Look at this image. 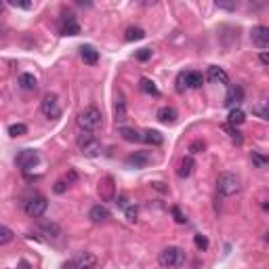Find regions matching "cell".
<instances>
[{
    "label": "cell",
    "mask_w": 269,
    "mask_h": 269,
    "mask_svg": "<svg viewBox=\"0 0 269 269\" xmlns=\"http://www.w3.org/2000/svg\"><path fill=\"white\" fill-rule=\"evenodd\" d=\"M53 189H55V194H63V191L67 189V183H66V181H57Z\"/></svg>",
    "instance_id": "cell-40"
},
{
    "label": "cell",
    "mask_w": 269,
    "mask_h": 269,
    "mask_svg": "<svg viewBox=\"0 0 269 269\" xmlns=\"http://www.w3.org/2000/svg\"><path fill=\"white\" fill-rule=\"evenodd\" d=\"M194 244H196L198 251H206V248H208V238H206V235H202V234H196L194 235Z\"/></svg>",
    "instance_id": "cell-33"
},
{
    "label": "cell",
    "mask_w": 269,
    "mask_h": 269,
    "mask_svg": "<svg viewBox=\"0 0 269 269\" xmlns=\"http://www.w3.org/2000/svg\"><path fill=\"white\" fill-rule=\"evenodd\" d=\"M217 191L221 196H235L240 191V179L234 175V172H221L219 179H217Z\"/></svg>",
    "instance_id": "cell-3"
},
{
    "label": "cell",
    "mask_w": 269,
    "mask_h": 269,
    "mask_svg": "<svg viewBox=\"0 0 269 269\" xmlns=\"http://www.w3.org/2000/svg\"><path fill=\"white\" fill-rule=\"evenodd\" d=\"M78 147H80V151L84 153L86 158H97L101 153V143L93 137V133L82 131V134L78 137Z\"/></svg>",
    "instance_id": "cell-4"
},
{
    "label": "cell",
    "mask_w": 269,
    "mask_h": 269,
    "mask_svg": "<svg viewBox=\"0 0 269 269\" xmlns=\"http://www.w3.org/2000/svg\"><path fill=\"white\" fill-rule=\"evenodd\" d=\"M246 120V116H244V112L240 110V107H234L232 112H229V116H227V124L229 126H240L242 122Z\"/></svg>",
    "instance_id": "cell-22"
},
{
    "label": "cell",
    "mask_w": 269,
    "mask_h": 269,
    "mask_svg": "<svg viewBox=\"0 0 269 269\" xmlns=\"http://www.w3.org/2000/svg\"><path fill=\"white\" fill-rule=\"evenodd\" d=\"M19 86H21L23 91H36L38 80L34 78V74H21L19 76Z\"/></svg>",
    "instance_id": "cell-20"
},
{
    "label": "cell",
    "mask_w": 269,
    "mask_h": 269,
    "mask_svg": "<svg viewBox=\"0 0 269 269\" xmlns=\"http://www.w3.org/2000/svg\"><path fill=\"white\" fill-rule=\"evenodd\" d=\"M185 251L183 248H179V246H168V248H164L162 252L158 254V263L166 267V269H170V267H181L185 265Z\"/></svg>",
    "instance_id": "cell-2"
},
{
    "label": "cell",
    "mask_w": 269,
    "mask_h": 269,
    "mask_svg": "<svg viewBox=\"0 0 269 269\" xmlns=\"http://www.w3.org/2000/svg\"><path fill=\"white\" fill-rule=\"evenodd\" d=\"M204 82V76L200 72H185V84L187 88H200Z\"/></svg>",
    "instance_id": "cell-21"
},
{
    "label": "cell",
    "mask_w": 269,
    "mask_h": 269,
    "mask_svg": "<svg viewBox=\"0 0 269 269\" xmlns=\"http://www.w3.org/2000/svg\"><path fill=\"white\" fill-rule=\"evenodd\" d=\"M80 57H82V61H84L86 66H95V63L99 61V53L93 47H88V44L80 49Z\"/></svg>",
    "instance_id": "cell-19"
},
{
    "label": "cell",
    "mask_w": 269,
    "mask_h": 269,
    "mask_svg": "<svg viewBox=\"0 0 269 269\" xmlns=\"http://www.w3.org/2000/svg\"><path fill=\"white\" fill-rule=\"evenodd\" d=\"M261 63H263V66H267V55H265V53L261 55Z\"/></svg>",
    "instance_id": "cell-43"
},
{
    "label": "cell",
    "mask_w": 269,
    "mask_h": 269,
    "mask_svg": "<svg viewBox=\"0 0 269 269\" xmlns=\"http://www.w3.org/2000/svg\"><path fill=\"white\" fill-rule=\"evenodd\" d=\"M25 133H28V126H25V124H11L9 126V134H11V137H23Z\"/></svg>",
    "instance_id": "cell-32"
},
{
    "label": "cell",
    "mask_w": 269,
    "mask_h": 269,
    "mask_svg": "<svg viewBox=\"0 0 269 269\" xmlns=\"http://www.w3.org/2000/svg\"><path fill=\"white\" fill-rule=\"evenodd\" d=\"M206 78L213 82V84H229V76L223 67L219 66H210L208 72H206Z\"/></svg>",
    "instance_id": "cell-13"
},
{
    "label": "cell",
    "mask_w": 269,
    "mask_h": 269,
    "mask_svg": "<svg viewBox=\"0 0 269 269\" xmlns=\"http://www.w3.org/2000/svg\"><path fill=\"white\" fill-rule=\"evenodd\" d=\"M252 114L261 120H269V107H267V101H259V103H252Z\"/></svg>",
    "instance_id": "cell-24"
},
{
    "label": "cell",
    "mask_w": 269,
    "mask_h": 269,
    "mask_svg": "<svg viewBox=\"0 0 269 269\" xmlns=\"http://www.w3.org/2000/svg\"><path fill=\"white\" fill-rule=\"evenodd\" d=\"M114 116H116V122H124L129 118V112H126V101L122 95L116 97V103H114Z\"/></svg>",
    "instance_id": "cell-17"
},
{
    "label": "cell",
    "mask_w": 269,
    "mask_h": 269,
    "mask_svg": "<svg viewBox=\"0 0 269 269\" xmlns=\"http://www.w3.org/2000/svg\"><path fill=\"white\" fill-rule=\"evenodd\" d=\"M95 265H97V257L93 252H78L69 261V267L74 269H93Z\"/></svg>",
    "instance_id": "cell-7"
},
{
    "label": "cell",
    "mask_w": 269,
    "mask_h": 269,
    "mask_svg": "<svg viewBox=\"0 0 269 269\" xmlns=\"http://www.w3.org/2000/svg\"><path fill=\"white\" fill-rule=\"evenodd\" d=\"M15 162H17L19 168L30 170V168H34V166L38 164V153H36L34 150H23V151H19V153H17Z\"/></svg>",
    "instance_id": "cell-8"
},
{
    "label": "cell",
    "mask_w": 269,
    "mask_h": 269,
    "mask_svg": "<svg viewBox=\"0 0 269 269\" xmlns=\"http://www.w3.org/2000/svg\"><path fill=\"white\" fill-rule=\"evenodd\" d=\"M114 194H116V187H114V177H103L99 181V196H101V200H105V202H110L114 200Z\"/></svg>",
    "instance_id": "cell-10"
},
{
    "label": "cell",
    "mask_w": 269,
    "mask_h": 269,
    "mask_svg": "<svg viewBox=\"0 0 269 269\" xmlns=\"http://www.w3.org/2000/svg\"><path fill=\"white\" fill-rule=\"evenodd\" d=\"M223 131H225L227 134H229V137H232V141H235V143H242V141H244V137H242V133L240 131H235V126H229V124H225V126H223Z\"/></svg>",
    "instance_id": "cell-30"
},
{
    "label": "cell",
    "mask_w": 269,
    "mask_h": 269,
    "mask_svg": "<svg viewBox=\"0 0 269 269\" xmlns=\"http://www.w3.org/2000/svg\"><path fill=\"white\" fill-rule=\"evenodd\" d=\"M134 57H137L139 61H147V59H150V57H151V49H141V50H139V53L134 55Z\"/></svg>",
    "instance_id": "cell-38"
},
{
    "label": "cell",
    "mask_w": 269,
    "mask_h": 269,
    "mask_svg": "<svg viewBox=\"0 0 269 269\" xmlns=\"http://www.w3.org/2000/svg\"><path fill=\"white\" fill-rule=\"evenodd\" d=\"M156 118H158L162 124H175V122H177V118H179V114H177L175 107L164 105V107H160V110H158Z\"/></svg>",
    "instance_id": "cell-14"
},
{
    "label": "cell",
    "mask_w": 269,
    "mask_h": 269,
    "mask_svg": "<svg viewBox=\"0 0 269 269\" xmlns=\"http://www.w3.org/2000/svg\"><path fill=\"white\" fill-rule=\"evenodd\" d=\"M141 141H147V143H151V145H162V141H164V137L160 134L158 131H145L143 134H141Z\"/></svg>",
    "instance_id": "cell-25"
},
{
    "label": "cell",
    "mask_w": 269,
    "mask_h": 269,
    "mask_svg": "<svg viewBox=\"0 0 269 269\" xmlns=\"http://www.w3.org/2000/svg\"><path fill=\"white\" fill-rule=\"evenodd\" d=\"M242 99H244V91H242V86H229L227 88V95H225V107H238L242 103Z\"/></svg>",
    "instance_id": "cell-11"
},
{
    "label": "cell",
    "mask_w": 269,
    "mask_h": 269,
    "mask_svg": "<svg viewBox=\"0 0 269 269\" xmlns=\"http://www.w3.org/2000/svg\"><path fill=\"white\" fill-rule=\"evenodd\" d=\"M175 84H177V91H179V93H185V91H187V84H185V72H181V74L177 76Z\"/></svg>",
    "instance_id": "cell-35"
},
{
    "label": "cell",
    "mask_w": 269,
    "mask_h": 269,
    "mask_svg": "<svg viewBox=\"0 0 269 269\" xmlns=\"http://www.w3.org/2000/svg\"><path fill=\"white\" fill-rule=\"evenodd\" d=\"M124 38H126L129 42H133V40H143V38H145V32L141 30V28H134V25H131V28H126Z\"/></svg>",
    "instance_id": "cell-27"
},
{
    "label": "cell",
    "mask_w": 269,
    "mask_h": 269,
    "mask_svg": "<svg viewBox=\"0 0 269 269\" xmlns=\"http://www.w3.org/2000/svg\"><path fill=\"white\" fill-rule=\"evenodd\" d=\"M40 110L42 114L47 118L50 120H55V118H59L61 116V105H59V101H57L55 95H44V99H42V103H40Z\"/></svg>",
    "instance_id": "cell-6"
},
{
    "label": "cell",
    "mask_w": 269,
    "mask_h": 269,
    "mask_svg": "<svg viewBox=\"0 0 269 269\" xmlns=\"http://www.w3.org/2000/svg\"><path fill=\"white\" fill-rule=\"evenodd\" d=\"M170 213H172V217H175V221H177V223H185V221H187V217H185V215L181 213V210H179V206H172V208H170Z\"/></svg>",
    "instance_id": "cell-37"
},
{
    "label": "cell",
    "mask_w": 269,
    "mask_h": 269,
    "mask_svg": "<svg viewBox=\"0 0 269 269\" xmlns=\"http://www.w3.org/2000/svg\"><path fill=\"white\" fill-rule=\"evenodd\" d=\"M88 219H91L93 223H105L107 219H110V210H107L105 206H101V204H97V206H93L91 210H88Z\"/></svg>",
    "instance_id": "cell-15"
},
{
    "label": "cell",
    "mask_w": 269,
    "mask_h": 269,
    "mask_svg": "<svg viewBox=\"0 0 269 269\" xmlns=\"http://www.w3.org/2000/svg\"><path fill=\"white\" fill-rule=\"evenodd\" d=\"M2 9H4V4H2V2H0V11H2Z\"/></svg>",
    "instance_id": "cell-44"
},
{
    "label": "cell",
    "mask_w": 269,
    "mask_h": 269,
    "mask_svg": "<svg viewBox=\"0 0 269 269\" xmlns=\"http://www.w3.org/2000/svg\"><path fill=\"white\" fill-rule=\"evenodd\" d=\"M13 238H15V234H13L9 227L0 225V246H2V244H9V242H13Z\"/></svg>",
    "instance_id": "cell-31"
},
{
    "label": "cell",
    "mask_w": 269,
    "mask_h": 269,
    "mask_svg": "<svg viewBox=\"0 0 269 269\" xmlns=\"http://www.w3.org/2000/svg\"><path fill=\"white\" fill-rule=\"evenodd\" d=\"M251 38H252L254 47L267 49L269 47V28H265V25H257V28H252Z\"/></svg>",
    "instance_id": "cell-9"
},
{
    "label": "cell",
    "mask_w": 269,
    "mask_h": 269,
    "mask_svg": "<svg viewBox=\"0 0 269 269\" xmlns=\"http://www.w3.org/2000/svg\"><path fill=\"white\" fill-rule=\"evenodd\" d=\"M17 269H30V263L28 261H21V263H19V267Z\"/></svg>",
    "instance_id": "cell-42"
},
{
    "label": "cell",
    "mask_w": 269,
    "mask_h": 269,
    "mask_svg": "<svg viewBox=\"0 0 269 269\" xmlns=\"http://www.w3.org/2000/svg\"><path fill=\"white\" fill-rule=\"evenodd\" d=\"M61 34L63 36H76V34H80V25L76 23L74 15H67L66 17V21H63V25H61Z\"/></svg>",
    "instance_id": "cell-18"
},
{
    "label": "cell",
    "mask_w": 269,
    "mask_h": 269,
    "mask_svg": "<svg viewBox=\"0 0 269 269\" xmlns=\"http://www.w3.org/2000/svg\"><path fill=\"white\" fill-rule=\"evenodd\" d=\"M204 150H206V143H204V141H194V143L189 145V151L191 153H202Z\"/></svg>",
    "instance_id": "cell-36"
},
{
    "label": "cell",
    "mask_w": 269,
    "mask_h": 269,
    "mask_svg": "<svg viewBox=\"0 0 269 269\" xmlns=\"http://www.w3.org/2000/svg\"><path fill=\"white\" fill-rule=\"evenodd\" d=\"M118 134L122 137L124 141H131V143H137V141H141V134L134 131V129H129V126H120L118 129Z\"/></svg>",
    "instance_id": "cell-23"
},
{
    "label": "cell",
    "mask_w": 269,
    "mask_h": 269,
    "mask_svg": "<svg viewBox=\"0 0 269 269\" xmlns=\"http://www.w3.org/2000/svg\"><path fill=\"white\" fill-rule=\"evenodd\" d=\"M217 6H219V9H225V11H235L238 9V2H217Z\"/></svg>",
    "instance_id": "cell-39"
},
{
    "label": "cell",
    "mask_w": 269,
    "mask_h": 269,
    "mask_svg": "<svg viewBox=\"0 0 269 269\" xmlns=\"http://www.w3.org/2000/svg\"><path fill=\"white\" fill-rule=\"evenodd\" d=\"M196 168V162H194V158L187 156V158H183L181 162H179V168H177V177L179 179H187L191 172H194Z\"/></svg>",
    "instance_id": "cell-16"
},
{
    "label": "cell",
    "mask_w": 269,
    "mask_h": 269,
    "mask_svg": "<svg viewBox=\"0 0 269 269\" xmlns=\"http://www.w3.org/2000/svg\"><path fill=\"white\" fill-rule=\"evenodd\" d=\"M11 4H13V6H21V9H30V6H32L30 2H17V0H13Z\"/></svg>",
    "instance_id": "cell-41"
},
{
    "label": "cell",
    "mask_w": 269,
    "mask_h": 269,
    "mask_svg": "<svg viewBox=\"0 0 269 269\" xmlns=\"http://www.w3.org/2000/svg\"><path fill=\"white\" fill-rule=\"evenodd\" d=\"M141 91L147 93V95H151V97H160V91H158V86L153 84V82L150 78H141Z\"/></svg>",
    "instance_id": "cell-26"
},
{
    "label": "cell",
    "mask_w": 269,
    "mask_h": 269,
    "mask_svg": "<svg viewBox=\"0 0 269 269\" xmlns=\"http://www.w3.org/2000/svg\"><path fill=\"white\" fill-rule=\"evenodd\" d=\"M76 122H78V126L84 133H95V131H99L101 126H103V114H101L99 107L88 105L78 114Z\"/></svg>",
    "instance_id": "cell-1"
},
{
    "label": "cell",
    "mask_w": 269,
    "mask_h": 269,
    "mask_svg": "<svg viewBox=\"0 0 269 269\" xmlns=\"http://www.w3.org/2000/svg\"><path fill=\"white\" fill-rule=\"evenodd\" d=\"M251 158H252V162L257 164V168H265V166H267V156H263L259 150H252Z\"/></svg>",
    "instance_id": "cell-29"
},
{
    "label": "cell",
    "mask_w": 269,
    "mask_h": 269,
    "mask_svg": "<svg viewBox=\"0 0 269 269\" xmlns=\"http://www.w3.org/2000/svg\"><path fill=\"white\" fill-rule=\"evenodd\" d=\"M42 232L47 234L49 238H59V235H61V229H59V225H55V223H44Z\"/></svg>",
    "instance_id": "cell-28"
},
{
    "label": "cell",
    "mask_w": 269,
    "mask_h": 269,
    "mask_svg": "<svg viewBox=\"0 0 269 269\" xmlns=\"http://www.w3.org/2000/svg\"><path fill=\"white\" fill-rule=\"evenodd\" d=\"M151 162V153L150 151H134L126 158V164L129 166H134V168H145L147 164Z\"/></svg>",
    "instance_id": "cell-12"
},
{
    "label": "cell",
    "mask_w": 269,
    "mask_h": 269,
    "mask_svg": "<svg viewBox=\"0 0 269 269\" xmlns=\"http://www.w3.org/2000/svg\"><path fill=\"white\" fill-rule=\"evenodd\" d=\"M124 213H126V219H129L131 223H134V221H137V213H139L137 204H131V206H126Z\"/></svg>",
    "instance_id": "cell-34"
},
{
    "label": "cell",
    "mask_w": 269,
    "mask_h": 269,
    "mask_svg": "<svg viewBox=\"0 0 269 269\" xmlns=\"http://www.w3.org/2000/svg\"><path fill=\"white\" fill-rule=\"evenodd\" d=\"M25 215L32 217V219H40V217L47 213V208H49V202H47V198L44 196H32L28 202H25Z\"/></svg>",
    "instance_id": "cell-5"
}]
</instances>
